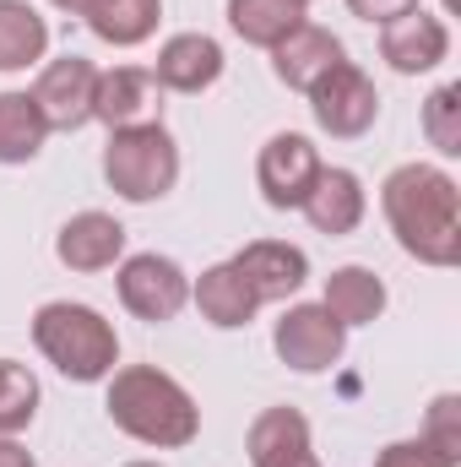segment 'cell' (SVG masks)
I'll return each instance as SVG.
<instances>
[{"instance_id":"29","label":"cell","mask_w":461,"mask_h":467,"mask_svg":"<svg viewBox=\"0 0 461 467\" xmlns=\"http://www.w3.org/2000/svg\"><path fill=\"white\" fill-rule=\"evenodd\" d=\"M0 467H38L27 457V446H16L11 435H0Z\"/></svg>"},{"instance_id":"26","label":"cell","mask_w":461,"mask_h":467,"mask_svg":"<svg viewBox=\"0 0 461 467\" xmlns=\"http://www.w3.org/2000/svg\"><path fill=\"white\" fill-rule=\"evenodd\" d=\"M424 441L440 451V457H451L461 462V397H435V408H429V424H424Z\"/></svg>"},{"instance_id":"7","label":"cell","mask_w":461,"mask_h":467,"mask_svg":"<svg viewBox=\"0 0 461 467\" xmlns=\"http://www.w3.org/2000/svg\"><path fill=\"white\" fill-rule=\"evenodd\" d=\"M310 109H315V125L326 130V136H364L374 115H380V93H374V82L353 66V60H337L315 88H310Z\"/></svg>"},{"instance_id":"31","label":"cell","mask_w":461,"mask_h":467,"mask_svg":"<svg viewBox=\"0 0 461 467\" xmlns=\"http://www.w3.org/2000/svg\"><path fill=\"white\" fill-rule=\"evenodd\" d=\"M125 467H158V462H125Z\"/></svg>"},{"instance_id":"10","label":"cell","mask_w":461,"mask_h":467,"mask_svg":"<svg viewBox=\"0 0 461 467\" xmlns=\"http://www.w3.org/2000/svg\"><path fill=\"white\" fill-rule=\"evenodd\" d=\"M380 55L391 60V71L424 77V71H435L451 55V27L440 16H429L424 5H413L407 16H396V22L380 27Z\"/></svg>"},{"instance_id":"16","label":"cell","mask_w":461,"mask_h":467,"mask_svg":"<svg viewBox=\"0 0 461 467\" xmlns=\"http://www.w3.org/2000/svg\"><path fill=\"white\" fill-rule=\"evenodd\" d=\"M152 109H158V82H152V71H141V66L98 71V88H93V119H104L109 130H125V125H147Z\"/></svg>"},{"instance_id":"22","label":"cell","mask_w":461,"mask_h":467,"mask_svg":"<svg viewBox=\"0 0 461 467\" xmlns=\"http://www.w3.org/2000/svg\"><path fill=\"white\" fill-rule=\"evenodd\" d=\"M158 16H163V0H93L87 27L115 49H136L158 33Z\"/></svg>"},{"instance_id":"21","label":"cell","mask_w":461,"mask_h":467,"mask_svg":"<svg viewBox=\"0 0 461 467\" xmlns=\"http://www.w3.org/2000/svg\"><path fill=\"white\" fill-rule=\"evenodd\" d=\"M49 49V22L27 0H0V71H27Z\"/></svg>"},{"instance_id":"2","label":"cell","mask_w":461,"mask_h":467,"mask_svg":"<svg viewBox=\"0 0 461 467\" xmlns=\"http://www.w3.org/2000/svg\"><path fill=\"white\" fill-rule=\"evenodd\" d=\"M104 408H109L115 430H125L141 446H158V451H179V446H190L201 435L196 397L174 375H163L152 364H125V369H115Z\"/></svg>"},{"instance_id":"15","label":"cell","mask_w":461,"mask_h":467,"mask_svg":"<svg viewBox=\"0 0 461 467\" xmlns=\"http://www.w3.org/2000/svg\"><path fill=\"white\" fill-rule=\"evenodd\" d=\"M364 207H369V196H364V185H358L353 169H321L315 185H310V196L299 202V213L310 218V229L332 234V239L358 229L364 223Z\"/></svg>"},{"instance_id":"13","label":"cell","mask_w":461,"mask_h":467,"mask_svg":"<svg viewBox=\"0 0 461 467\" xmlns=\"http://www.w3.org/2000/svg\"><path fill=\"white\" fill-rule=\"evenodd\" d=\"M218 77H223V44L207 33H174L152 66V82L169 93H207Z\"/></svg>"},{"instance_id":"4","label":"cell","mask_w":461,"mask_h":467,"mask_svg":"<svg viewBox=\"0 0 461 467\" xmlns=\"http://www.w3.org/2000/svg\"><path fill=\"white\" fill-rule=\"evenodd\" d=\"M104 180L115 185V196H125V202H163L174 191V180H179V147L163 130V119L109 130Z\"/></svg>"},{"instance_id":"20","label":"cell","mask_w":461,"mask_h":467,"mask_svg":"<svg viewBox=\"0 0 461 467\" xmlns=\"http://www.w3.org/2000/svg\"><path fill=\"white\" fill-rule=\"evenodd\" d=\"M304 5L310 0H229V27L255 49H277L304 22Z\"/></svg>"},{"instance_id":"3","label":"cell","mask_w":461,"mask_h":467,"mask_svg":"<svg viewBox=\"0 0 461 467\" xmlns=\"http://www.w3.org/2000/svg\"><path fill=\"white\" fill-rule=\"evenodd\" d=\"M33 343L38 353L66 375V380H109L119 364V337L115 327L93 310V305H71V299H49L33 316Z\"/></svg>"},{"instance_id":"23","label":"cell","mask_w":461,"mask_h":467,"mask_svg":"<svg viewBox=\"0 0 461 467\" xmlns=\"http://www.w3.org/2000/svg\"><path fill=\"white\" fill-rule=\"evenodd\" d=\"M49 119L33 93H0V163H33L44 152Z\"/></svg>"},{"instance_id":"30","label":"cell","mask_w":461,"mask_h":467,"mask_svg":"<svg viewBox=\"0 0 461 467\" xmlns=\"http://www.w3.org/2000/svg\"><path fill=\"white\" fill-rule=\"evenodd\" d=\"M55 11H71V16H87L93 11V0H49Z\"/></svg>"},{"instance_id":"19","label":"cell","mask_w":461,"mask_h":467,"mask_svg":"<svg viewBox=\"0 0 461 467\" xmlns=\"http://www.w3.org/2000/svg\"><path fill=\"white\" fill-rule=\"evenodd\" d=\"M343 327H369V321H380V310H385V283L369 272V266H337L332 277H326V299H321Z\"/></svg>"},{"instance_id":"12","label":"cell","mask_w":461,"mask_h":467,"mask_svg":"<svg viewBox=\"0 0 461 467\" xmlns=\"http://www.w3.org/2000/svg\"><path fill=\"white\" fill-rule=\"evenodd\" d=\"M250 467H321L310 446V419L299 408H266L244 435Z\"/></svg>"},{"instance_id":"18","label":"cell","mask_w":461,"mask_h":467,"mask_svg":"<svg viewBox=\"0 0 461 467\" xmlns=\"http://www.w3.org/2000/svg\"><path fill=\"white\" fill-rule=\"evenodd\" d=\"M55 255L71 272H104V266H115L125 255V229L109 213H77L55 239Z\"/></svg>"},{"instance_id":"17","label":"cell","mask_w":461,"mask_h":467,"mask_svg":"<svg viewBox=\"0 0 461 467\" xmlns=\"http://www.w3.org/2000/svg\"><path fill=\"white\" fill-rule=\"evenodd\" d=\"M190 299H196L201 321H212L218 332H239V327H250V321H255V310H261L255 288L239 277V266H233V261H218V266H207V272L196 277Z\"/></svg>"},{"instance_id":"6","label":"cell","mask_w":461,"mask_h":467,"mask_svg":"<svg viewBox=\"0 0 461 467\" xmlns=\"http://www.w3.org/2000/svg\"><path fill=\"white\" fill-rule=\"evenodd\" d=\"M271 348H277V358H282L288 369L321 375V369H332V364L343 358L347 327L326 310V305H288L282 321H277V332H271Z\"/></svg>"},{"instance_id":"14","label":"cell","mask_w":461,"mask_h":467,"mask_svg":"<svg viewBox=\"0 0 461 467\" xmlns=\"http://www.w3.org/2000/svg\"><path fill=\"white\" fill-rule=\"evenodd\" d=\"M343 55V38L337 33H326V27H315V22H299L277 49H271V71H277V82H288V88H299V93H310Z\"/></svg>"},{"instance_id":"28","label":"cell","mask_w":461,"mask_h":467,"mask_svg":"<svg viewBox=\"0 0 461 467\" xmlns=\"http://www.w3.org/2000/svg\"><path fill=\"white\" fill-rule=\"evenodd\" d=\"M418 0H347V11L358 16V22H374V27H385V22H396V16H407Z\"/></svg>"},{"instance_id":"11","label":"cell","mask_w":461,"mask_h":467,"mask_svg":"<svg viewBox=\"0 0 461 467\" xmlns=\"http://www.w3.org/2000/svg\"><path fill=\"white\" fill-rule=\"evenodd\" d=\"M233 266H239V277L255 288L261 305H277V299H288V294H299V288L310 283V255H304L299 244H282V239H255V244H244V250L233 255Z\"/></svg>"},{"instance_id":"27","label":"cell","mask_w":461,"mask_h":467,"mask_svg":"<svg viewBox=\"0 0 461 467\" xmlns=\"http://www.w3.org/2000/svg\"><path fill=\"white\" fill-rule=\"evenodd\" d=\"M374 467H456V462L440 457V451L418 435V441H396V446H385V451L374 457Z\"/></svg>"},{"instance_id":"8","label":"cell","mask_w":461,"mask_h":467,"mask_svg":"<svg viewBox=\"0 0 461 467\" xmlns=\"http://www.w3.org/2000/svg\"><path fill=\"white\" fill-rule=\"evenodd\" d=\"M321 169H326V163H321V152H315L310 136H299V130H277V136L261 147V163H255V180H261L266 207L293 213V207L310 196V185H315Z\"/></svg>"},{"instance_id":"5","label":"cell","mask_w":461,"mask_h":467,"mask_svg":"<svg viewBox=\"0 0 461 467\" xmlns=\"http://www.w3.org/2000/svg\"><path fill=\"white\" fill-rule=\"evenodd\" d=\"M119 305L136 316V321H174L185 305H190V277L179 272V261L158 255V250H141V255H125L119 261Z\"/></svg>"},{"instance_id":"24","label":"cell","mask_w":461,"mask_h":467,"mask_svg":"<svg viewBox=\"0 0 461 467\" xmlns=\"http://www.w3.org/2000/svg\"><path fill=\"white\" fill-rule=\"evenodd\" d=\"M33 413H38V380H33V369L16 364V358H0V435L27 430Z\"/></svg>"},{"instance_id":"25","label":"cell","mask_w":461,"mask_h":467,"mask_svg":"<svg viewBox=\"0 0 461 467\" xmlns=\"http://www.w3.org/2000/svg\"><path fill=\"white\" fill-rule=\"evenodd\" d=\"M424 130H429V141L446 152V158H456L461 152V88H440L429 104H424Z\"/></svg>"},{"instance_id":"1","label":"cell","mask_w":461,"mask_h":467,"mask_svg":"<svg viewBox=\"0 0 461 467\" xmlns=\"http://www.w3.org/2000/svg\"><path fill=\"white\" fill-rule=\"evenodd\" d=\"M385 223L396 244L424 266H456L461 261V191L435 163H402L380 185Z\"/></svg>"},{"instance_id":"9","label":"cell","mask_w":461,"mask_h":467,"mask_svg":"<svg viewBox=\"0 0 461 467\" xmlns=\"http://www.w3.org/2000/svg\"><path fill=\"white\" fill-rule=\"evenodd\" d=\"M93 88H98V66L87 55H60L38 71L33 104L44 109L49 130H82L93 119Z\"/></svg>"}]
</instances>
